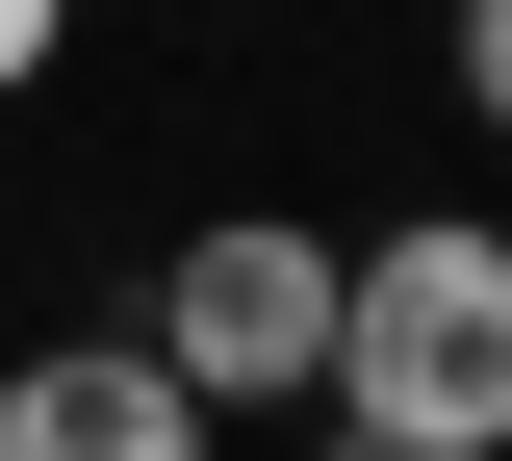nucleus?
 <instances>
[{"label": "nucleus", "instance_id": "1", "mask_svg": "<svg viewBox=\"0 0 512 461\" xmlns=\"http://www.w3.org/2000/svg\"><path fill=\"white\" fill-rule=\"evenodd\" d=\"M333 461H512V231L487 205H410V231H333Z\"/></svg>", "mask_w": 512, "mask_h": 461}, {"label": "nucleus", "instance_id": "2", "mask_svg": "<svg viewBox=\"0 0 512 461\" xmlns=\"http://www.w3.org/2000/svg\"><path fill=\"white\" fill-rule=\"evenodd\" d=\"M154 359H180L205 436H231V410H308L333 385V231H282V205L180 231V257H154Z\"/></svg>", "mask_w": 512, "mask_h": 461}, {"label": "nucleus", "instance_id": "3", "mask_svg": "<svg viewBox=\"0 0 512 461\" xmlns=\"http://www.w3.org/2000/svg\"><path fill=\"white\" fill-rule=\"evenodd\" d=\"M0 461H205V410L154 333H52V359H0Z\"/></svg>", "mask_w": 512, "mask_h": 461}, {"label": "nucleus", "instance_id": "4", "mask_svg": "<svg viewBox=\"0 0 512 461\" xmlns=\"http://www.w3.org/2000/svg\"><path fill=\"white\" fill-rule=\"evenodd\" d=\"M461 129H512V0H461Z\"/></svg>", "mask_w": 512, "mask_h": 461}, {"label": "nucleus", "instance_id": "5", "mask_svg": "<svg viewBox=\"0 0 512 461\" xmlns=\"http://www.w3.org/2000/svg\"><path fill=\"white\" fill-rule=\"evenodd\" d=\"M77 52V0H0V103H26V77H52Z\"/></svg>", "mask_w": 512, "mask_h": 461}]
</instances>
